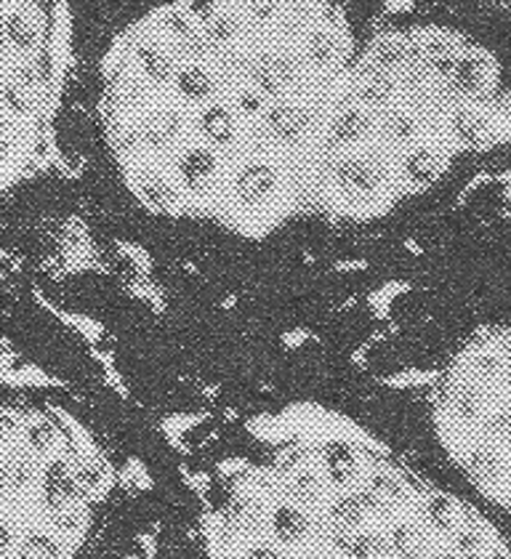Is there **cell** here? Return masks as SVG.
I'll use <instances>...</instances> for the list:
<instances>
[{
    "mask_svg": "<svg viewBox=\"0 0 511 559\" xmlns=\"http://www.w3.org/2000/svg\"><path fill=\"white\" fill-rule=\"evenodd\" d=\"M170 466L147 559H511L472 503L352 427L209 416Z\"/></svg>",
    "mask_w": 511,
    "mask_h": 559,
    "instance_id": "7a4b0ae2",
    "label": "cell"
},
{
    "mask_svg": "<svg viewBox=\"0 0 511 559\" xmlns=\"http://www.w3.org/2000/svg\"><path fill=\"white\" fill-rule=\"evenodd\" d=\"M376 14L360 3L99 11L72 86L91 224L198 277L307 261L322 157Z\"/></svg>",
    "mask_w": 511,
    "mask_h": 559,
    "instance_id": "6da1fadb",
    "label": "cell"
}]
</instances>
